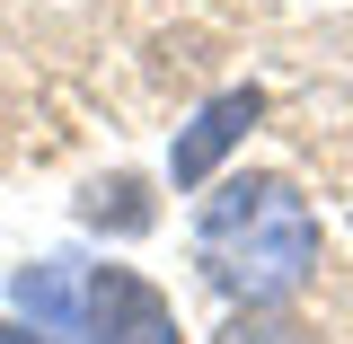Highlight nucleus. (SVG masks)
Here are the masks:
<instances>
[{"label":"nucleus","mask_w":353,"mask_h":344,"mask_svg":"<svg viewBox=\"0 0 353 344\" xmlns=\"http://www.w3.org/2000/svg\"><path fill=\"white\" fill-rule=\"evenodd\" d=\"M194 256H203V283L230 292L239 309H283L318 274V221H309L301 185L230 176L194 221Z\"/></svg>","instance_id":"obj_1"},{"label":"nucleus","mask_w":353,"mask_h":344,"mask_svg":"<svg viewBox=\"0 0 353 344\" xmlns=\"http://www.w3.org/2000/svg\"><path fill=\"white\" fill-rule=\"evenodd\" d=\"M80 344H176V309L150 274L88 265L80 274Z\"/></svg>","instance_id":"obj_2"},{"label":"nucleus","mask_w":353,"mask_h":344,"mask_svg":"<svg viewBox=\"0 0 353 344\" xmlns=\"http://www.w3.org/2000/svg\"><path fill=\"white\" fill-rule=\"evenodd\" d=\"M256 115H265V88H221L212 106H203L194 124L176 132V150H168V176H176V185H203V176H212L221 159H230V150H239V141L256 132Z\"/></svg>","instance_id":"obj_3"},{"label":"nucleus","mask_w":353,"mask_h":344,"mask_svg":"<svg viewBox=\"0 0 353 344\" xmlns=\"http://www.w3.org/2000/svg\"><path fill=\"white\" fill-rule=\"evenodd\" d=\"M80 274L88 265H71V256H44V265H27L9 292H18V309L36 318L44 336H80Z\"/></svg>","instance_id":"obj_4"},{"label":"nucleus","mask_w":353,"mask_h":344,"mask_svg":"<svg viewBox=\"0 0 353 344\" xmlns=\"http://www.w3.org/2000/svg\"><path fill=\"white\" fill-rule=\"evenodd\" d=\"M212 344H327V336L309 318H292V309H230V327Z\"/></svg>","instance_id":"obj_5"},{"label":"nucleus","mask_w":353,"mask_h":344,"mask_svg":"<svg viewBox=\"0 0 353 344\" xmlns=\"http://www.w3.org/2000/svg\"><path fill=\"white\" fill-rule=\"evenodd\" d=\"M80 212L97 230H150V194H141V176H106V185H88Z\"/></svg>","instance_id":"obj_6"},{"label":"nucleus","mask_w":353,"mask_h":344,"mask_svg":"<svg viewBox=\"0 0 353 344\" xmlns=\"http://www.w3.org/2000/svg\"><path fill=\"white\" fill-rule=\"evenodd\" d=\"M0 344H44V336H27V327H9V318H0Z\"/></svg>","instance_id":"obj_7"}]
</instances>
